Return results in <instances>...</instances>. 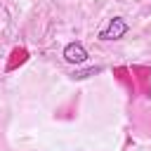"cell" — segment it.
Instances as JSON below:
<instances>
[{
	"instance_id": "obj_2",
	"label": "cell",
	"mask_w": 151,
	"mask_h": 151,
	"mask_svg": "<svg viewBox=\"0 0 151 151\" xmlns=\"http://www.w3.org/2000/svg\"><path fill=\"white\" fill-rule=\"evenodd\" d=\"M87 50H85V45L80 42V40H73V42H68L66 47H64V59L68 61V64H85L87 61Z\"/></svg>"
},
{
	"instance_id": "obj_1",
	"label": "cell",
	"mask_w": 151,
	"mask_h": 151,
	"mask_svg": "<svg viewBox=\"0 0 151 151\" xmlns=\"http://www.w3.org/2000/svg\"><path fill=\"white\" fill-rule=\"evenodd\" d=\"M127 31H130L127 21H125L123 17H113V19H109V24L99 31V40H120Z\"/></svg>"
}]
</instances>
